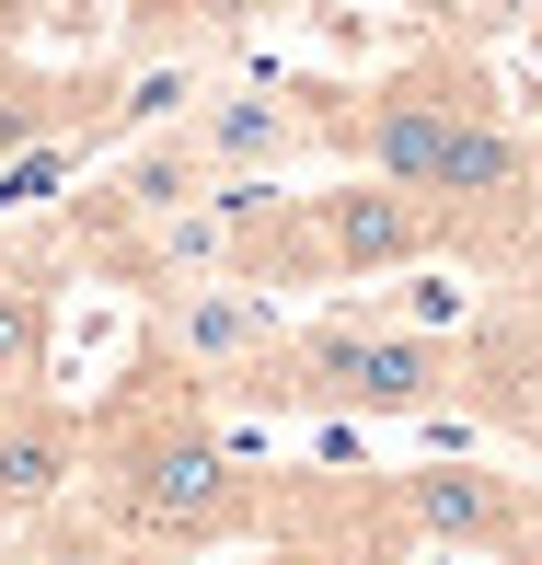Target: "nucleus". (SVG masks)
<instances>
[{"instance_id": "nucleus-2", "label": "nucleus", "mask_w": 542, "mask_h": 565, "mask_svg": "<svg viewBox=\"0 0 542 565\" xmlns=\"http://www.w3.org/2000/svg\"><path fill=\"white\" fill-rule=\"evenodd\" d=\"M289 416H347V427H416L461 416V335L404 312H312L277 347Z\"/></svg>"}, {"instance_id": "nucleus-10", "label": "nucleus", "mask_w": 542, "mask_h": 565, "mask_svg": "<svg viewBox=\"0 0 542 565\" xmlns=\"http://www.w3.org/2000/svg\"><path fill=\"white\" fill-rule=\"evenodd\" d=\"M289 0H127V46H243Z\"/></svg>"}, {"instance_id": "nucleus-5", "label": "nucleus", "mask_w": 542, "mask_h": 565, "mask_svg": "<svg viewBox=\"0 0 542 565\" xmlns=\"http://www.w3.org/2000/svg\"><path fill=\"white\" fill-rule=\"evenodd\" d=\"M300 231H312L323 289H381V277H416L450 254V220L404 185H370V173H334V185L300 196Z\"/></svg>"}, {"instance_id": "nucleus-17", "label": "nucleus", "mask_w": 542, "mask_h": 565, "mask_svg": "<svg viewBox=\"0 0 542 565\" xmlns=\"http://www.w3.org/2000/svg\"><path fill=\"white\" fill-rule=\"evenodd\" d=\"M531 35H542V12H531Z\"/></svg>"}, {"instance_id": "nucleus-1", "label": "nucleus", "mask_w": 542, "mask_h": 565, "mask_svg": "<svg viewBox=\"0 0 542 565\" xmlns=\"http://www.w3.org/2000/svg\"><path fill=\"white\" fill-rule=\"evenodd\" d=\"M82 484H93V520H105L116 543L162 554V565L220 554V543H254V531H266V473L220 439V416L162 370V358H139L116 404H93V461H82Z\"/></svg>"}, {"instance_id": "nucleus-14", "label": "nucleus", "mask_w": 542, "mask_h": 565, "mask_svg": "<svg viewBox=\"0 0 542 565\" xmlns=\"http://www.w3.org/2000/svg\"><path fill=\"white\" fill-rule=\"evenodd\" d=\"M46 12H59V0H0V58H12V46H23V35H35V23H46Z\"/></svg>"}, {"instance_id": "nucleus-13", "label": "nucleus", "mask_w": 542, "mask_h": 565, "mask_svg": "<svg viewBox=\"0 0 542 565\" xmlns=\"http://www.w3.org/2000/svg\"><path fill=\"white\" fill-rule=\"evenodd\" d=\"M266 565H370V554H334V543H289V531H266Z\"/></svg>"}, {"instance_id": "nucleus-3", "label": "nucleus", "mask_w": 542, "mask_h": 565, "mask_svg": "<svg viewBox=\"0 0 542 565\" xmlns=\"http://www.w3.org/2000/svg\"><path fill=\"white\" fill-rule=\"evenodd\" d=\"M185 139L209 173H254V185H289L300 162H347V82L312 70H231L185 105Z\"/></svg>"}, {"instance_id": "nucleus-4", "label": "nucleus", "mask_w": 542, "mask_h": 565, "mask_svg": "<svg viewBox=\"0 0 542 565\" xmlns=\"http://www.w3.org/2000/svg\"><path fill=\"white\" fill-rule=\"evenodd\" d=\"M474 105H497V82H485V58L450 46V35L416 46V58H393V70H370V82L347 93V173L427 196L438 150H450V127L474 116Z\"/></svg>"}, {"instance_id": "nucleus-6", "label": "nucleus", "mask_w": 542, "mask_h": 565, "mask_svg": "<svg viewBox=\"0 0 542 565\" xmlns=\"http://www.w3.org/2000/svg\"><path fill=\"white\" fill-rule=\"evenodd\" d=\"M381 508L404 543H450V554H520L542 531V484L497 473V461H404V473H381Z\"/></svg>"}, {"instance_id": "nucleus-16", "label": "nucleus", "mask_w": 542, "mask_h": 565, "mask_svg": "<svg viewBox=\"0 0 542 565\" xmlns=\"http://www.w3.org/2000/svg\"><path fill=\"white\" fill-rule=\"evenodd\" d=\"M531 209H542V139H531Z\"/></svg>"}, {"instance_id": "nucleus-7", "label": "nucleus", "mask_w": 542, "mask_h": 565, "mask_svg": "<svg viewBox=\"0 0 542 565\" xmlns=\"http://www.w3.org/2000/svg\"><path fill=\"white\" fill-rule=\"evenodd\" d=\"M277 335H289V300L231 289V277H196V289H150L139 358H162L196 404H220V381H243L254 358H277Z\"/></svg>"}, {"instance_id": "nucleus-8", "label": "nucleus", "mask_w": 542, "mask_h": 565, "mask_svg": "<svg viewBox=\"0 0 542 565\" xmlns=\"http://www.w3.org/2000/svg\"><path fill=\"white\" fill-rule=\"evenodd\" d=\"M82 461H93V416L70 393H0V531L46 520V508L82 497Z\"/></svg>"}, {"instance_id": "nucleus-12", "label": "nucleus", "mask_w": 542, "mask_h": 565, "mask_svg": "<svg viewBox=\"0 0 542 565\" xmlns=\"http://www.w3.org/2000/svg\"><path fill=\"white\" fill-rule=\"evenodd\" d=\"M450 12H461V35H474V46H497V35H531L542 0H450Z\"/></svg>"}, {"instance_id": "nucleus-15", "label": "nucleus", "mask_w": 542, "mask_h": 565, "mask_svg": "<svg viewBox=\"0 0 542 565\" xmlns=\"http://www.w3.org/2000/svg\"><path fill=\"white\" fill-rule=\"evenodd\" d=\"M497 565H542V531H531V543H520V554H497Z\"/></svg>"}, {"instance_id": "nucleus-9", "label": "nucleus", "mask_w": 542, "mask_h": 565, "mask_svg": "<svg viewBox=\"0 0 542 565\" xmlns=\"http://www.w3.org/2000/svg\"><path fill=\"white\" fill-rule=\"evenodd\" d=\"M59 231L46 243H0V393H35L59 358Z\"/></svg>"}, {"instance_id": "nucleus-11", "label": "nucleus", "mask_w": 542, "mask_h": 565, "mask_svg": "<svg viewBox=\"0 0 542 565\" xmlns=\"http://www.w3.org/2000/svg\"><path fill=\"white\" fill-rule=\"evenodd\" d=\"M0 565H162V554L116 543L105 520H70V508H46V520H23V543L0 554Z\"/></svg>"}]
</instances>
